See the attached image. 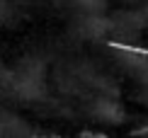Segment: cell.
I'll return each mask as SVG.
<instances>
[{"mask_svg":"<svg viewBox=\"0 0 148 138\" xmlns=\"http://www.w3.org/2000/svg\"><path fill=\"white\" fill-rule=\"evenodd\" d=\"M17 20V0H0V24L8 27Z\"/></svg>","mask_w":148,"mask_h":138,"instance_id":"cell-1","label":"cell"}]
</instances>
